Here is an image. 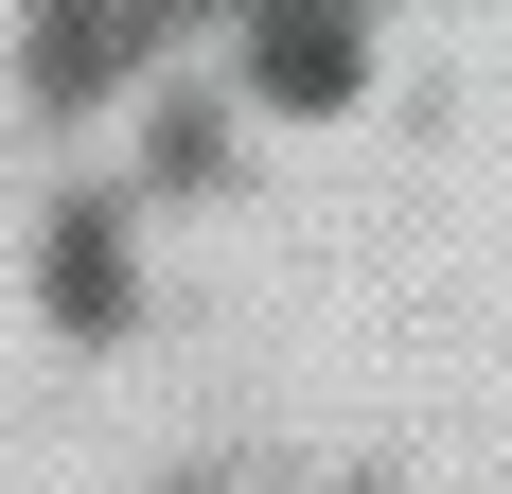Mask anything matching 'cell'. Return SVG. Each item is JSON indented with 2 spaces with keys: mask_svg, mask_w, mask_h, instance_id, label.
Listing matches in <instances>:
<instances>
[]
</instances>
